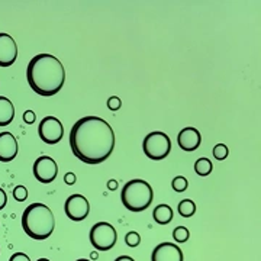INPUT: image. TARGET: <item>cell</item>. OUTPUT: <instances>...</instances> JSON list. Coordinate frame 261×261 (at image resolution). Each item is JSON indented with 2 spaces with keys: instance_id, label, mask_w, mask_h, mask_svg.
Returning a JSON list of instances; mask_svg holds the SVG:
<instances>
[{
  "instance_id": "1",
  "label": "cell",
  "mask_w": 261,
  "mask_h": 261,
  "mask_svg": "<svg viewBox=\"0 0 261 261\" xmlns=\"http://www.w3.org/2000/svg\"><path fill=\"white\" fill-rule=\"evenodd\" d=\"M70 147L86 164H100L115 148V132L108 122L97 116H84L70 130Z\"/></svg>"
},
{
  "instance_id": "2",
  "label": "cell",
  "mask_w": 261,
  "mask_h": 261,
  "mask_svg": "<svg viewBox=\"0 0 261 261\" xmlns=\"http://www.w3.org/2000/svg\"><path fill=\"white\" fill-rule=\"evenodd\" d=\"M27 79L31 89L37 94L44 97L54 96L64 86V65L56 56L38 54L29 61Z\"/></svg>"
},
{
  "instance_id": "3",
  "label": "cell",
  "mask_w": 261,
  "mask_h": 261,
  "mask_svg": "<svg viewBox=\"0 0 261 261\" xmlns=\"http://www.w3.org/2000/svg\"><path fill=\"white\" fill-rule=\"evenodd\" d=\"M22 228L29 238L44 241L54 232L56 218L47 205L32 203L22 214Z\"/></svg>"
},
{
  "instance_id": "4",
  "label": "cell",
  "mask_w": 261,
  "mask_h": 261,
  "mask_svg": "<svg viewBox=\"0 0 261 261\" xmlns=\"http://www.w3.org/2000/svg\"><path fill=\"white\" fill-rule=\"evenodd\" d=\"M154 192L145 180L134 178L122 187L121 200L130 212H142L152 203Z\"/></svg>"
},
{
  "instance_id": "5",
  "label": "cell",
  "mask_w": 261,
  "mask_h": 261,
  "mask_svg": "<svg viewBox=\"0 0 261 261\" xmlns=\"http://www.w3.org/2000/svg\"><path fill=\"white\" fill-rule=\"evenodd\" d=\"M142 149L149 160H154V161L164 160L171 151L170 137L160 130L151 132L142 141Z\"/></svg>"
},
{
  "instance_id": "6",
  "label": "cell",
  "mask_w": 261,
  "mask_h": 261,
  "mask_svg": "<svg viewBox=\"0 0 261 261\" xmlns=\"http://www.w3.org/2000/svg\"><path fill=\"white\" fill-rule=\"evenodd\" d=\"M89 238L97 251H109L116 244L118 233L109 222H97L92 226Z\"/></svg>"
},
{
  "instance_id": "7",
  "label": "cell",
  "mask_w": 261,
  "mask_h": 261,
  "mask_svg": "<svg viewBox=\"0 0 261 261\" xmlns=\"http://www.w3.org/2000/svg\"><path fill=\"white\" fill-rule=\"evenodd\" d=\"M38 134H39V138L45 144L54 145L63 140L64 126L56 116H45L38 126Z\"/></svg>"
},
{
  "instance_id": "8",
  "label": "cell",
  "mask_w": 261,
  "mask_h": 261,
  "mask_svg": "<svg viewBox=\"0 0 261 261\" xmlns=\"http://www.w3.org/2000/svg\"><path fill=\"white\" fill-rule=\"evenodd\" d=\"M64 211L67 218H70L71 221H75V222H80L89 216L90 203L83 195H71L65 200Z\"/></svg>"
},
{
  "instance_id": "9",
  "label": "cell",
  "mask_w": 261,
  "mask_h": 261,
  "mask_svg": "<svg viewBox=\"0 0 261 261\" xmlns=\"http://www.w3.org/2000/svg\"><path fill=\"white\" fill-rule=\"evenodd\" d=\"M58 174V166L56 160H53L48 155H41L37 161L34 163V176L39 183H53Z\"/></svg>"
},
{
  "instance_id": "10",
  "label": "cell",
  "mask_w": 261,
  "mask_h": 261,
  "mask_svg": "<svg viewBox=\"0 0 261 261\" xmlns=\"http://www.w3.org/2000/svg\"><path fill=\"white\" fill-rule=\"evenodd\" d=\"M18 58V45L6 32H0V67H10Z\"/></svg>"
},
{
  "instance_id": "11",
  "label": "cell",
  "mask_w": 261,
  "mask_h": 261,
  "mask_svg": "<svg viewBox=\"0 0 261 261\" xmlns=\"http://www.w3.org/2000/svg\"><path fill=\"white\" fill-rule=\"evenodd\" d=\"M151 261H183V251L176 244L161 243L154 248Z\"/></svg>"
},
{
  "instance_id": "12",
  "label": "cell",
  "mask_w": 261,
  "mask_h": 261,
  "mask_svg": "<svg viewBox=\"0 0 261 261\" xmlns=\"http://www.w3.org/2000/svg\"><path fill=\"white\" fill-rule=\"evenodd\" d=\"M177 142L178 147L183 149V151L192 152V151H195V149L200 147L202 135H200V132L196 129V128L187 126V128H183V129L178 132Z\"/></svg>"
},
{
  "instance_id": "13",
  "label": "cell",
  "mask_w": 261,
  "mask_h": 261,
  "mask_svg": "<svg viewBox=\"0 0 261 261\" xmlns=\"http://www.w3.org/2000/svg\"><path fill=\"white\" fill-rule=\"evenodd\" d=\"M19 145L10 132H0V161L9 163L18 155Z\"/></svg>"
},
{
  "instance_id": "14",
  "label": "cell",
  "mask_w": 261,
  "mask_h": 261,
  "mask_svg": "<svg viewBox=\"0 0 261 261\" xmlns=\"http://www.w3.org/2000/svg\"><path fill=\"white\" fill-rule=\"evenodd\" d=\"M15 118V106L8 97L0 96V126L10 125Z\"/></svg>"
},
{
  "instance_id": "15",
  "label": "cell",
  "mask_w": 261,
  "mask_h": 261,
  "mask_svg": "<svg viewBox=\"0 0 261 261\" xmlns=\"http://www.w3.org/2000/svg\"><path fill=\"white\" fill-rule=\"evenodd\" d=\"M152 218L154 221L160 225H167L173 221V209L168 205H159L152 211Z\"/></svg>"
},
{
  "instance_id": "16",
  "label": "cell",
  "mask_w": 261,
  "mask_h": 261,
  "mask_svg": "<svg viewBox=\"0 0 261 261\" xmlns=\"http://www.w3.org/2000/svg\"><path fill=\"white\" fill-rule=\"evenodd\" d=\"M212 161L207 159H199L195 163V171L199 174V176H202V177H205V176H209L211 173H212Z\"/></svg>"
},
{
  "instance_id": "17",
  "label": "cell",
  "mask_w": 261,
  "mask_h": 261,
  "mask_svg": "<svg viewBox=\"0 0 261 261\" xmlns=\"http://www.w3.org/2000/svg\"><path fill=\"white\" fill-rule=\"evenodd\" d=\"M177 211L180 216H183V218H190V216H193L196 212V205L193 200H190V199H185V200H181L177 206Z\"/></svg>"
},
{
  "instance_id": "18",
  "label": "cell",
  "mask_w": 261,
  "mask_h": 261,
  "mask_svg": "<svg viewBox=\"0 0 261 261\" xmlns=\"http://www.w3.org/2000/svg\"><path fill=\"white\" fill-rule=\"evenodd\" d=\"M171 186H173V190H174V192L181 193V192H186L187 190V187H189V181H187L186 177H183V176H177V177L173 178Z\"/></svg>"
},
{
  "instance_id": "19",
  "label": "cell",
  "mask_w": 261,
  "mask_h": 261,
  "mask_svg": "<svg viewBox=\"0 0 261 261\" xmlns=\"http://www.w3.org/2000/svg\"><path fill=\"white\" fill-rule=\"evenodd\" d=\"M189 237H190V232H189V229H187L186 226H177L173 231V238L177 243H186L187 240H189Z\"/></svg>"
},
{
  "instance_id": "20",
  "label": "cell",
  "mask_w": 261,
  "mask_h": 261,
  "mask_svg": "<svg viewBox=\"0 0 261 261\" xmlns=\"http://www.w3.org/2000/svg\"><path fill=\"white\" fill-rule=\"evenodd\" d=\"M214 157L216 160H219V161H222L228 157V154H229V149L228 147L225 145V144H216L214 147Z\"/></svg>"
},
{
  "instance_id": "21",
  "label": "cell",
  "mask_w": 261,
  "mask_h": 261,
  "mask_svg": "<svg viewBox=\"0 0 261 261\" xmlns=\"http://www.w3.org/2000/svg\"><path fill=\"white\" fill-rule=\"evenodd\" d=\"M125 243L128 247L130 248H135V247H138L141 244V237L140 233L135 232V231H130L125 235Z\"/></svg>"
},
{
  "instance_id": "22",
  "label": "cell",
  "mask_w": 261,
  "mask_h": 261,
  "mask_svg": "<svg viewBox=\"0 0 261 261\" xmlns=\"http://www.w3.org/2000/svg\"><path fill=\"white\" fill-rule=\"evenodd\" d=\"M13 197L18 202H25L28 199V190L25 186H18L13 189Z\"/></svg>"
},
{
  "instance_id": "23",
  "label": "cell",
  "mask_w": 261,
  "mask_h": 261,
  "mask_svg": "<svg viewBox=\"0 0 261 261\" xmlns=\"http://www.w3.org/2000/svg\"><path fill=\"white\" fill-rule=\"evenodd\" d=\"M122 106V100L118 97V96H111L109 99H108V108L113 111V112H116V111H119Z\"/></svg>"
},
{
  "instance_id": "24",
  "label": "cell",
  "mask_w": 261,
  "mask_h": 261,
  "mask_svg": "<svg viewBox=\"0 0 261 261\" xmlns=\"http://www.w3.org/2000/svg\"><path fill=\"white\" fill-rule=\"evenodd\" d=\"M9 261H31V258H29L25 252H15V254L10 257Z\"/></svg>"
},
{
  "instance_id": "25",
  "label": "cell",
  "mask_w": 261,
  "mask_h": 261,
  "mask_svg": "<svg viewBox=\"0 0 261 261\" xmlns=\"http://www.w3.org/2000/svg\"><path fill=\"white\" fill-rule=\"evenodd\" d=\"M35 119H37V116H35V113L32 112V111H27V112L23 113V121H25V123L32 125L35 122Z\"/></svg>"
},
{
  "instance_id": "26",
  "label": "cell",
  "mask_w": 261,
  "mask_h": 261,
  "mask_svg": "<svg viewBox=\"0 0 261 261\" xmlns=\"http://www.w3.org/2000/svg\"><path fill=\"white\" fill-rule=\"evenodd\" d=\"M75 180H77V177H75L74 173H71V171H68V173H65L64 176V181L68 185V186H71V185H74Z\"/></svg>"
},
{
  "instance_id": "27",
  "label": "cell",
  "mask_w": 261,
  "mask_h": 261,
  "mask_svg": "<svg viewBox=\"0 0 261 261\" xmlns=\"http://www.w3.org/2000/svg\"><path fill=\"white\" fill-rule=\"evenodd\" d=\"M8 203V196H6V192L0 187V211L6 206Z\"/></svg>"
},
{
  "instance_id": "28",
  "label": "cell",
  "mask_w": 261,
  "mask_h": 261,
  "mask_svg": "<svg viewBox=\"0 0 261 261\" xmlns=\"http://www.w3.org/2000/svg\"><path fill=\"white\" fill-rule=\"evenodd\" d=\"M108 189L109 190H116L118 189V181L116 180H109L108 181Z\"/></svg>"
},
{
  "instance_id": "29",
  "label": "cell",
  "mask_w": 261,
  "mask_h": 261,
  "mask_svg": "<svg viewBox=\"0 0 261 261\" xmlns=\"http://www.w3.org/2000/svg\"><path fill=\"white\" fill-rule=\"evenodd\" d=\"M115 261H135L132 257H129V255H121V257H118Z\"/></svg>"
},
{
  "instance_id": "30",
  "label": "cell",
  "mask_w": 261,
  "mask_h": 261,
  "mask_svg": "<svg viewBox=\"0 0 261 261\" xmlns=\"http://www.w3.org/2000/svg\"><path fill=\"white\" fill-rule=\"evenodd\" d=\"M37 261H49V260H48V258H39V260Z\"/></svg>"
},
{
  "instance_id": "31",
  "label": "cell",
  "mask_w": 261,
  "mask_h": 261,
  "mask_svg": "<svg viewBox=\"0 0 261 261\" xmlns=\"http://www.w3.org/2000/svg\"><path fill=\"white\" fill-rule=\"evenodd\" d=\"M75 261H90V260H87V258H80V260H75Z\"/></svg>"
}]
</instances>
